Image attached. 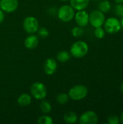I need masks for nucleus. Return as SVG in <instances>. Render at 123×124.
Returning <instances> with one entry per match:
<instances>
[{
  "label": "nucleus",
  "mask_w": 123,
  "mask_h": 124,
  "mask_svg": "<svg viewBox=\"0 0 123 124\" xmlns=\"http://www.w3.org/2000/svg\"><path fill=\"white\" fill-rule=\"evenodd\" d=\"M88 52V45L86 41H78L73 43L70 47V54L76 58L85 57Z\"/></svg>",
  "instance_id": "1"
},
{
  "label": "nucleus",
  "mask_w": 123,
  "mask_h": 124,
  "mask_svg": "<svg viewBox=\"0 0 123 124\" xmlns=\"http://www.w3.org/2000/svg\"><path fill=\"white\" fill-rule=\"evenodd\" d=\"M88 88L82 84H78L72 88L68 92V95L70 98L75 101H79L84 99L88 94Z\"/></svg>",
  "instance_id": "2"
},
{
  "label": "nucleus",
  "mask_w": 123,
  "mask_h": 124,
  "mask_svg": "<svg viewBox=\"0 0 123 124\" xmlns=\"http://www.w3.org/2000/svg\"><path fill=\"white\" fill-rule=\"evenodd\" d=\"M75 9L70 4H64L61 6L57 11L59 19L65 23L71 21L75 17Z\"/></svg>",
  "instance_id": "3"
},
{
  "label": "nucleus",
  "mask_w": 123,
  "mask_h": 124,
  "mask_svg": "<svg viewBox=\"0 0 123 124\" xmlns=\"http://www.w3.org/2000/svg\"><path fill=\"white\" fill-rule=\"evenodd\" d=\"M30 94L33 98L38 100H42L47 95V89L41 82H35L30 86Z\"/></svg>",
  "instance_id": "4"
},
{
  "label": "nucleus",
  "mask_w": 123,
  "mask_h": 124,
  "mask_svg": "<svg viewBox=\"0 0 123 124\" xmlns=\"http://www.w3.org/2000/svg\"><path fill=\"white\" fill-rule=\"evenodd\" d=\"M122 28L120 20L116 17H109L105 20L104 23V29L109 34H115L118 33Z\"/></svg>",
  "instance_id": "5"
},
{
  "label": "nucleus",
  "mask_w": 123,
  "mask_h": 124,
  "mask_svg": "<svg viewBox=\"0 0 123 124\" xmlns=\"http://www.w3.org/2000/svg\"><path fill=\"white\" fill-rule=\"evenodd\" d=\"M23 28L26 33L29 34H33L37 32L39 28V23L38 20L33 16H28L23 20Z\"/></svg>",
  "instance_id": "6"
},
{
  "label": "nucleus",
  "mask_w": 123,
  "mask_h": 124,
  "mask_svg": "<svg viewBox=\"0 0 123 124\" xmlns=\"http://www.w3.org/2000/svg\"><path fill=\"white\" fill-rule=\"evenodd\" d=\"M105 20L104 14L99 9L94 10L89 15V23L94 28L101 27L104 25Z\"/></svg>",
  "instance_id": "7"
},
{
  "label": "nucleus",
  "mask_w": 123,
  "mask_h": 124,
  "mask_svg": "<svg viewBox=\"0 0 123 124\" xmlns=\"http://www.w3.org/2000/svg\"><path fill=\"white\" fill-rule=\"evenodd\" d=\"M98 121L97 114L92 110L84 112L79 118V123L80 124H96L98 123Z\"/></svg>",
  "instance_id": "8"
},
{
  "label": "nucleus",
  "mask_w": 123,
  "mask_h": 124,
  "mask_svg": "<svg viewBox=\"0 0 123 124\" xmlns=\"http://www.w3.org/2000/svg\"><path fill=\"white\" fill-rule=\"evenodd\" d=\"M19 6L18 0H1L0 9L7 13H12L17 10Z\"/></svg>",
  "instance_id": "9"
},
{
  "label": "nucleus",
  "mask_w": 123,
  "mask_h": 124,
  "mask_svg": "<svg viewBox=\"0 0 123 124\" xmlns=\"http://www.w3.org/2000/svg\"><path fill=\"white\" fill-rule=\"evenodd\" d=\"M75 20L78 25L80 27H86L89 23V14L83 10H79L75 14Z\"/></svg>",
  "instance_id": "10"
},
{
  "label": "nucleus",
  "mask_w": 123,
  "mask_h": 124,
  "mask_svg": "<svg viewBox=\"0 0 123 124\" xmlns=\"http://www.w3.org/2000/svg\"><path fill=\"white\" fill-rule=\"evenodd\" d=\"M57 69V62L53 58L47 59L43 64V70L46 75H53Z\"/></svg>",
  "instance_id": "11"
},
{
  "label": "nucleus",
  "mask_w": 123,
  "mask_h": 124,
  "mask_svg": "<svg viewBox=\"0 0 123 124\" xmlns=\"http://www.w3.org/2000/svg\"><path fill=\"white\" fill-rule=\"evenodd\" d=\"M39 43V39L38 36L34 34H30L27 36L24 41L25 46L29 49H33L37 47Z\"/></svg>",
  "instance_id": "12"
},
{
  "label": "nucleus",
  "mask_w": 123,
  "mask_h": 124,
  "mask_svg": "<svg viewBox=\"0 0 123 124\" xmlns=\"http://www.w3.org/2000/svg\"><path fill=\"white\" fill-rule=\"evenodd\" d=\"M70 5L75 10H83L89 5L90 0H70Z\"/></svg>",
  "instance_id": "13"
},
{
  "label": "nucleus",
  "mask_w": 123,
  "mask_h": 124,
  "mask_svg": "<svg viewBox=\"0 0 123 124\" xmlns=\"http://www.w3.org/2000/svg\"><path fill=\"white\" fill-rule=\"evenodd\" d=\"M31 96L28 93L20 94L17 99V103L21 107H26L31 103Z\"/></svg>",
  "instance_id": "14"
},
{
  "label": "nucleus",
  "mask_w": 123,
  "mask_h": 124,
  "mask_svg": "<svg viewBox=\"0 0 123 124\" xmlns=\"http://www.w3.org/2000/svg\"><path fill=\"white\" fill-rule=\"evenodd\" d=\"M64 121L69 124H75L78 120V117L77 116V114L73 112V111H69L67 112L65 115H64Z\"/></svg>",
  "instance_id": "15"
},
{
  "label": "nucleus",
  "mask_w": 123,
  "mask_h": 124,
  "mask_svg": "<svg viewBox=\"0 0 123 124\" xmlns=\"http://www.w3.org/2000/svg\"><path fill=\"white\" fill-rule=\"evenodd\" d=\"M70 57H71L70 52L67 51H61L58 52L57 55V60L60 62H66L70 59Z\"/></svg>",
  "instance_id": "16"
},
{
  "label": "nucleus",
  "mask_w": 123,
  "mask_h": 124,
  "mask_svg": "<svg viewBox=\"0 0 123 124\" xmlns=\"http://www.w3.org/2000/svg\"><path fill=\"white\" fill-rule=\"evenodd\" d=\"M39 108L43 114H49L51 111V105L47 100H42V101L40 103Z\"/></svg>",
  "instance_id": "17"
},
{
  "label": "nucleus",
  "mask_w": 123,
  "mask_h": 124,
  "mask_svg": "<svg viewBox=\"0 0 123 124\" xmlns=\"http://www.w3.org/2000/svg\"><path fill=\"white\" fill-rule=\"evenodd\" d=\"M98 8L99 10H100L103 13H106L111 9V4L108 0H104L99 4Z\"/></svg>",
  "instance_id": "18"
},
{
  "label": "nucleus",
  "mask_w": 123,
  "mask_h": 124,
  "mask_svg": "<svg viewBox=\"0 0 123 124\" xmlns=\"http://www.w3.org/2000/svg\"><path fill=\"white\" fill-rule=\"evenodd\" d=\"M37 122L38 124H52L54 121L51 116H48L47 114H44L38 118Z\"/></svg>",
  "instance_id": "19"
},
{
  "label": "nucleus",
  "mask_w": 123,
  "mask_h": 124,
  "mask_svg": "<svg viewBox=\"0 0 123 124\" xmlns=\"http://www.w3.org/2000/svg\"><path fill=\"white\" fill-rule=\"evenodd\" d=\"M70 100V97L68 94L66 93H60L57 97V102L60 105L66 104Z\"/></svg>",
  "instance_id": "20"
},
{
  "label": "nucleus",
  "mask_w": 123,
  "mask_h": 124,
  "mask_svg": "<svg viewBox=\"0 0 123 124\" xmlns=\"http://www.w3.org/2000/svg\"><path fill=\"white\" fill-rule=\"evenodd\" d=\"M71 33L74 37H76V38L80 37L83 34V27H80L79 25L75 26L71 30Z\"/></svg>",
  "instance_id": "21"
},
{
  "label": "nucleus",
  "mask_w": 123,
  "mask_h": 124,
  "mask_svg": "<svg viewBox=\"0 0 123 124\" xmlns=\"http://www.w3.org/2000/svg\"><path fill=\"white\" fill-rule=\"evenodd\" d=\"M105 30L101 27H97V28H95V30H94V36L97 38V39H101L104 37L105 36Z\"/></svg>",
  "instance_id": "22"
},
{
  "label": "nucleus",
  "mask_w": 123,
  "mask_h": 124,
  "mask_svg": "<svg viewBox=\"0 0 123 124\" xmlns=\"http://www.w3.org/2000/svg\"><path fill=\"white\" fill-rule=\"evenodd\" d=\"M37 33H38V36L42 39H46L48 37L49 33V31L47 28H44V27H41V28H38V31H37Z\"/></svg>",
  "instance_id": "23"
},
{
  "label": "nucleus",
  "mask_w": 123,
  "mask_h": 124,
  "mask_svg": "<svg viewBox=\"0 0 123 124\" xmlns=\"http://www.w3.org/2000/svg\"><path fill=\"white\" fill-rule=\"evenodd\" d=\"M115 13L118 17H123V4H117L115 7Z\"/></svg>",
  "instance_id": "24"
},
{
  "label": "nucleus",
  "mask_w": 123,
  "mask_h": 124,
  "mask_svg": "<svg viewBox=\"0 0 123 124\" xmlns=\"http://www.w3.org/2000/svg\"><path fill=\"white\" fill-rule=\"evenodd\" d=\"M107 122L109 124H119L120 118L116 115H111L107 118Z\"/></svg>",
  "instance_id": "25"
},
{
  "label": "nucleus",
  "mask_w": 123,
  "mask_h": 124,
  "mask_svg": "<svg viewBox=\"0 0 123 124\" xmlns=\"http://www.w3.org/2000/svg\"><path fill=\"white\" fill-rule=\"evenodd\" d=\"M4 18H5L4 12H3V11L0 9V24L3 23V21L4 20Z\"/></svg>",
  "instance_id": "26"
},
{
  "label": "nucleus",
  "mask_w": 123,
  "mask_h": 124,
  "mask_svg": "<svg viewBox=\"0 0 123 124\" xmlns=\"http://www.w3.org/2000/svg\"><path fill=\"white\" fill-rule=\"evenodd\" d=\"M116 4H123V0H114Z\"/></svg>",
  "instance_id": "27"
},
{
  "label": "nucleus",
  "mask_w": 123,
  "mask_h": 124,
  "mask_svg": "<svg viewBox=\"0 0 123 124\" xmlns=\"http://www.w3.org/2000/svg\"><path fill=\"white\" fill-rule=\"evenodd\" d=\"M120 121L123 124V112L121 113V115H120Z\"/></svg>",
  "instance_id": "28"
},
{
  "label": "nucleus",
  "mask_w": 123,
  "mask_h": 124,
  "mask_svg": "<svg viewBox=\"0 0 123 124\" xmlns=\"http://www.w3.org/2000/svg\"><path fill=\"white\" fill-rule=\"evenodd\" d=\"M120 89V91H121V92H122V93H123V82L122 83V84H121Z\"/></svg>",
  "instance_id": "29"
},
{
  "label": "nucleus",
  "mask_w": 123,
  "mask_h": 124,
  "mask_svg": "<svg viewBox=\"0 0 123 124\" xmlns=\"http://www.w3.org/2000/svg\"><path fill=\"white\" fill-rule=\"evenodd\" d=\"M120 23H121V25H122V28H123V17H121V20H120Z\"/></svg>",
  "instance_id": "30"
},
{
  "label": "nucleus",
  "mask_w": 123,
  "mask_h": 124,
  "mask_svg": "<svg viewBox=\"0 0 123 124\" xmlns=\"http://www.w3.org/2000/svg\"><path fill=\"white\" fill-rule=\"evenodd\" d=\"M60 1H69V0H60Z\"/></svg>",
  "instance_id": "31"
},
{
  "label": "nucleus",
  "mask_w": 123,
  "mask_h": 124,
  "mask_svg": "<svg viewBox=\"0 0 123 124\" xmlns=\"http://www.w3.org/2000/svg\"><path fill=\"white\" fill-rule=\"evenodd\" d=\"M0 1H1V0H0Z\"/></svg>",
  "instance_id": "32"
}]
</instances>
